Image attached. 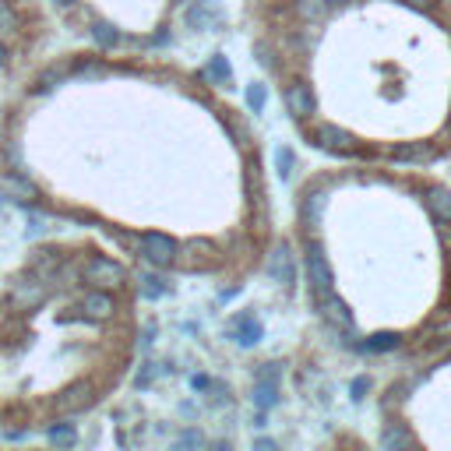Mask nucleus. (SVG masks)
<instances>
[{"label":"nucleus","mask_w":451,"mask_h":451,"mask_svg":"<svg viewBox=\"0 0 451 451\" xmlns=\"http://www.w3.org/2000/svg\"><path fill=\"white\" fill-rule=\"evenodd\" d=\"M141 258L155 268H166L176 261V240H169L166 233H141Z\"/></svg>","instance_id":"f257e3e1"},{"label":"nucleus","mask_w":451,"mask_h":451,"mask_svg":"<svg viewBox=\"0 0 451 451\" xmlns=\"http://www.w3.org/2000/svg\"><path fill=\"white\" fill-rule=\"evenodd\" d=\"M307 279H311V289L318 300H328L332 296V268H328V258L321 247H311L307 251Z\"/></svg>","instance_id":"f03ea898"},{"label":"nucleus","mask_w":451,"mask_h":451,"mask_svg":"<svg viewBox=\"0 0 451 451\" xmlns=\"http://www.w3.org/2000/svg\"><path fill=\"white\" fill-rule=\"evenodd\" d=\"M85 279L96 282V286H120L124 282V268L110 258H92L85 265Z\"/></svg>","instance_id":"7ed1b4c3"},{"label":"nucleus","mask_w":451,"mask_h":451,"mask_svg":"<svg viewBox=\"0 0 451 451\" xmlns=\"http://www.w3.org/2000/svg\"><path fill=\"white\" fill-rule=\"evenodd\" d=\"M268 275H272L275 282H282V286H293V279H296V265H293V254H289V247H286V244L272 254V261H268Z\"/></svg>","instance_id":"20e7f679"},{"label":"nucleus","mask_w":451,"mask_h":451,"mask_svg":"<svg viewBox=\"0 0 451 451\" xmlns=\"http://www.w3.org/2000/svg\"><path fill=\"white\" fill-rule=\"evenodd\" d=\"M85 405H92V384H85V381L71 384V388L57 398V409H60V412H78V409H85Z\"/></svg>","instance_id":"39448f33"},{"label":"nucleus","mask_w":451,"mask_h":451,"mask_svg":"<svg viewBox=\"0 0 451 451\" xmlns=\"http://www.w3.org/2000/svg\"><path fill=\"white\" fill-rule=\"evenodd\" d=\"M318 145L328 148V152H353V134L342 131V127H335V124H325L318 131Z\"/></svg>","instance_id":"423d86ee"},{"label":"nucleus","mask_w":451,"mask_h":451,"mask_svg":"<svg viewBox=\"0 0 451 451\" xmlns=\"http://www.w3.org/2000/svg\"><path fill=\"white\" fill-rule=\"evenodd\" d=\"M81 311H85V318H92V321H106V318H113L117 303H113V296H106V293H85Z\"/></svg>","instance_id":"0eeeda50"},{"label":"nucleus","mask_w":451,"mask_h":451,"mask_svg":"<svg viewBox=\"0 0 451 451\" xmlns=\"http://www.w3.org/2000/svg\"><path fill=\"white\" fill-rule=\"evenodd\" d=\"M43 300H46V286L39 279H22L15 286V303L18 307H39Z\"/></svg>","instance_id":"6e6552de"},{"label":"nucleus","mask_w":451,"mask_h":451,"mask_svg":"<svg viewBox=\"0 0 451 451\" xmlns=\"http://www.w3.org/2000/svg\"><path fill=\"white\" fill-rule=\"evenodd\" d=\"M286 106H289V113H296V117H311V113H314V96H311V89H307V85H293V89L286 92Z\"/></svg>","instance_id":"1a4fd4ad"},{"label":"nucleus","mask_w":451,"mask_h":451,"mask_svg":"<svg viewBox=\"0 0 451 451\" xmlns=\"http://www.w3.org/2000/svg\"><path fill=\"white\" fill-rule=\"evenodd\" d=\"M261 335H265V328H261L254 318H237V321H233V339H237L240 346H258Z\"/></svg>","instance_id":"9d476101"},{"label":"nucleus","mask_w":451,"mask_h":451,"mask_svg":"<svg viewBox=\"0 0 451 451\" xmlns=\"http://www.w3.org/2000/svg\"><path fill=\"white\" fill-rule=\"evenodd\" d=\"M275 402H279V384H275L272 377H258V381H254V405H258L261 412H268Z\"/></svg>","instance_id":"9b49d317"},{"label":"nucleus","mask_w":451,"mask_h":451,"mask_svg":"<svg viewBox=\"0 0 451 451\" xmlns=\"http://www.w3.org/2000/svg\"><path fill=\"white\" fill-rule=\"evenodd\" d=\"M187 25L190 29H211L215 25V8L208 0H197L194 8H187Z\"/></svg>","instance_id":"f8f14e48"},{"label":"nucleus","mask_w":451,"mask_h":451,"mask_svg":"<svg viewBox=\"0 0 451 451\" xmlns=\"http://www.w3.org/2000/svg\"><path fill=\"white\" fill-rule=\"evenodd\" d=\"M332 4H335V0H296V11L303 15V18H321V15H328L332 11Z\"/></svg>","instance_id":"ddd939ff"},{"label":"nucleus","mask_w":451,"mask_h":451,"mask_svg":"<svg viewBox=\"0 0 451 451\" xmlns=\"http://www.w3.org/2000/svg\"><path fill=\"white\" fill-rule=\"evenodd\" d=\"M321 208H325V194H321V190L307 194V201H303V218H307V226H318V222H321Z\"/></svg>","instance_id":"4468645a"},{"label":"nucleus","mask_w":451,"mask_h":451,"mask_svg":"<svg viewBox=\"0 0 451 451\" xmlns=\"http://www.w3.org/2000/svg\"><path fill=\"white\" fill-rule=\"evenodd\" d=\"M166 289H169V286L162 282V275H155V272L141 275V296H145V300H159Z\"/></svg>","instance_id":"2eb2a0df"},{"label":"nucleus","mask_w":451,"mask_h":451,"mask_svg":"<svg viewBox=\"0 0 451 451\" xmlns=\"http://www.w3.org/2000/svg\"><path fill=\"white\" fill-rule=\"evenodd\" d=\"M325 307H328L325 314H328V318H332L335 325H342V328H353V314L346 311V303H342V300H335V296H328V300H325Z\"/></svg>","instance_id":"dca6fc26"},{"label":"nucleus","mask_w":451,"mask_h":451,"mask_svg":"<svg viewBox=\"0 0 451 451\" xmlns=\"http://www.w3.org/2000/svg\"><path fill=\"white\" fill-rule=\"evenodd\" d=\"M395 346H398V335H395V332H381V335H370V339L363 342L367 353H388V349H395Z\"/></svg>","instance_id":"f3484780"},{"label":"nucleus","mask_w":451,"mask_h":451,"mask_svg":"<svg viewBox=\"0 0 451 451\" xmlns=\"http://www.w3.org/2000/svg\"><path fill=\"white\" fill-rule=\"evenodd\" d=\"M430 208H433V215L440 222H451V194L447 190H433L430 194Z\"/></svg>","instance_id":"a211bd4d"},{"label":"nucleus","mask_w":451,"mask_h":451,"mask_svg":"<svg viewBox=\"0 0 451 451\" xmlns=\"http://www.w3.org/2000/svg\"><path fill=\"white\" fill-rule=\"evenodd\" d=\"M92 39H96L99 46H113L120 36H117V29H113V25H106V22H96V25H92Z\"/></svg>","instance_id":"6ab92c4d"},{"label":"nucleus","mask_w":451,"mask_h":451,"mask_svg":"<svg viewBox=\"0 0 451 451\" xmlns=\"http://www.w3.org/2000/svg\"><path fill=\"white\" fill-rule=\"evenodd\" d=\"M265 103H268V92H265V85H261V81L247 85V106H251L254 113H261V110H265Z\"/></svg>","instance_id":"aec40b11"},{"label":"nucleus","mask_w":451,"mask_h":451,"mask_svg":"<svg viewBox=\"0 0 451 451\" xmlns=\"http://www.w3.org/2000/svg\"><path fill=\"white\" fill-rule=\"evenodd\" d=\"M391 155L402 162H419V159H426V145H398Z\"/></svg>","instance_id":"412c9836"},{"label":"nucleus","mask_w":451,"mask_h":451,"mask_svg":"<svg viewBox=\"0 0 451 451\" xmlns=\"http://www.w3.org/2000/svg\"><path fill=\"white\" fill-rule=\"evenodd\" d=\"M208 74H211L215 81H230L233 67H230V60H226V57H211V60H208Z\"/></svg>","instance_id":"4be33fe9"},{"label":"nucleus","mask_w":451,"mask_h":451,"mask_svg":"<svg viewBox=\"0 0 451 451\" xmlns=\"http://www.w3.org/2000/svg\"><path fill=\"white\" fill-rule=\"evenodd\" d=\"M18 29V15L8 0H0V32H15Z\"/></svg>","instance_id":"5701e85b"},{"label":"nucleus","mask_w":451,"mask_h":451,"mask_svg":"<svg viewBox=\"0 0 451 451\" xmlns=\"http://www.w3.org/2000/svg\"><path fill=\"white\" fill-rule=\"evenodd\" d=\"M405 444H409V433L398 430V426H391V430L381 437V447H405Z\"/></svg>","instance_id":"b1692460"},{"label":"nucleus","mask_w":451,"mask_h":451,"mask_svg":"<svg viewBox=\"0 0 451 451\" xmlns=\"http://www.w3.org/2000/svg\"><path fill=\"white\" fill-rule=\"evenodd\" d=\"M275 166H279V176L286 180L293 173V152L289 148H275Z\"/></svg>","instance_id":"393cba45"},{"label":"nucleus","mask_w":451,"mask_h":451,"mask_svg":"<svg viewBox=\"0 0 451 451\" xmlns=\"http://www.w3.org/2000/svg\"><path fill=\"white\" fill-rule=\"evenodd\" d=\"M50 440L60 444V447H67V444H74V430L71 426H50Z\"/></svg>","instance_id":"a878e982"},{"label":"nucleus","mask_w":451,"mask_h":451,"mask_svg":"<svg viewBox=\"0 0 451 451\" xmlns=\"http://www.w3.org/2000/svg\"><path fill=\"white\" fill-rule=\"evenodd\" d=\"M8 187H11L15 194H22V197H32V194H36L32 183H25V180H8Z\"/></svg>","instance_id":"bb28decb"},{"label":"nucleus","mask_w":451,"mask_h":451,"mask_svg":"<svg viewBox=\"0 0 451 451\" xmlns=\"http://www.w3.org/2000/svg\"><path fill=\"white\" fill-rule=\"evenodd\" d=\"M155 370H159L155 363H145V370L138 374V381H134V384H138V388H145V384H152V377H155Z\"/></svg>","instance_id":"cd10ccee"},{"label":"nucleus","mask_w":451,"mask_h":451,"mask_svg":"<svg viewBox=\"0 0 451 451\" xmlns=\"http://www.w3.org/2000/svg\"><path fill=\"white\" fill-rule=\"evenodd\" d=\"M370 384H367V377H356L353 381V398H363V391H367Z\"/></svg>","instance_id":"c85d7f7f"},{"label":"nucleus","mask_w":451,"mask_h":451,"mask_svg":"<svg viewBox=\"0 0 451 451\" xmlns=\"http://www.w3.org/2000/svg\"><path fill=\"white\" fill-rule=\"evenodd\" d=\"M190 388H194V391H204V388H208V377H204V374H194V377H190Z\"/></svg>","instance_id":"c756f323"},{"label":"nucleus","mask_w":451,"mask_h":451,"mask_svg":"<svg viewBox=\"0 0 451 451\" xmlns=\"http://www.w3.org/2000/svg\"><path fill=\"white\" fill-rule=\"evenodd\" d=\"M190 444H201V437H197V433H187V437L180 440V447H190Z\"/></svg>","instance_id":"7c9ffc66"},{"label":"nucleus","mask_w":451,"mask_h":451,"mask_svg":"<svg viewBox=\"0 0 451 451\" xmlns=\"http://www.w3.org/2000/svg\"><path fill=\"white\" fill-rule=\"evenodd\" d=\"M409 4H412V8H419V11H426V8H430V0H409Z\"/></svg>","instance_id":"2f4dec72"},{"label":"nucleus","mask_w":451,"mask_h":451,"mask_svg":"<svg viewBox=\"0 0 451 451\" xmlns=\"http://www.w3.org/2000/svg\"><path fill=\"white\" fill-rule=\"evenodd\" d=\"M8 64V50H4V43H0V67Z\"/></svg>","instance_id":"473e14b6"},{"label":"nucleus","mask_w":451,"mask_h":451,"mask_svg":"<svg viewBox=\"0 0 451 451\" xmlns=\"http://www.w3.org/2000/svg\"><path fill=\"white\" fill-rule=\"evenodd\" d=\"M57 4H60V8H74V4H78V0H57Z\"/></svg>","instance_id":"72a5a7b5"}]
</instances>
